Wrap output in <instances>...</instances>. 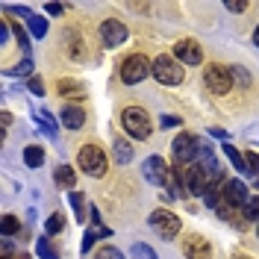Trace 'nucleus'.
<instances>
[{
	"label": "nucleus",
	"instance_id": "nucleus-1",
	"mask_svg": "<svg viewBox=\"0 0 259 259\" xmlns=\"http://www.w3.org/2000/svg\"><path fill=\"white\" fill-rule=\"evenodd\" d=\"M121 124H124V130H127V136H133V139H139V142H145V139H150V118H147L145 109H139V106H127L124 112H121Z\"/></svg>",
	"mask_w": 259,
	"mask_h": 259
},
{
	"label": "nucleus",
	"instance_id": "nucleus-2",
	"mask_svg": "<svg viewBox=\"0 0 259 259\" xmlns=\"http://www.w3.org/2000/svg\"><path fill=\"white\" fill-rule=\"evenodd\" d=\"M77 162H80V171H85L89 177H103L109 162H106V153L97 145H82L80 153H77Z\"/></svg>",
	"mask_w": 259,
	"mask_h": 259
},
{
	"label": "nucleus",
	"instance_id": "nucleus-3",
	"mask_svg": "<svg viewBox=\"0 0 259 259\" xmlns=\"http://www.w3.org/2000/svg\"><path fill=\"white\" fill-rule=\"evenodd\" d=\"M147 74H153V62H147L145 53H133L121 62V80L127 85H139Z\"/></svg>",
	"mask_w": 259,
	"mask_h": 259
},
{
	"label": "nucleus",
	"instance_id": "nucleus-4",
	"mask_svg": "<svg viewBox=\"0 0 259 259\" xmlns=\"http://www.w3.org/2000/svg\"><path fill=\"white\" fill-rule=\"evenodd\" d=\"M153 77L162 82V85H180L183 77H186V68L174 59V56H159L153 62Z\"/></svg>",
	"mask_w": 259,
	"mask_h": 259
},
{
	"label": "nucleus",
	"instance_id": "nucleus-5",
	"mask_svg": "<svg viewBox=\"0 0 259 259\" xmlns=\"http://www.w3.org/2000/svg\"><path fill=\"white\" fill-rule=\"evenodd\" d=\"M203 82L209 85V92H215V95H227L233 89V71L227 65L212 62L203 68Z\"/></svg>",
	"mask_w": 259,
	"mask_h": 259
},
{
	"label": "nucleus",
	"instance_id": "nucleus-6",
	"mask_svg": "<svg viewBox=\"0 0 259 259\" xmlns=\"http://www.w3.org/2000/svg\"><path fill=\"white\" fill-rule=\"evenodd\" d=\"M171 150H174L177 165H192V162H197L200 142H197V136H194V133H180L177 139H174V145H171Z\"/></svg>",
	"mask_w": 259,
	"mask_h": 259
},
{
	"label": "nucleus",
	"instance_id": "nucleus-7",
	"mask_svg": "<svg viewBox=\"0 0 259 259\" xmlns=\"http://www.w3.org/2000/svg\"><path fill=\"white\" fill-rule=\"evenodd\" d=\"M147 221H150V227L159 233L162 239H168V242H171V239L180 233V218L171 209H153Z\"/></svg>",
	"mask_w": 259,
	"mask_h": 259
},
{
	"label": "nucleus",
	"instance_id": "nucleus-8",
	"mask_svg": "<svg viewBox=\"0 0 259 259\" xmlns=\"http://www.w3.org/2000/svg\"><path fill=\"white\" fill-rule=\"evenodd\" d=\"M142 174H145V180L150 183V186H156V189L168 186V180H171L168 162L162 159V156H147L145 165H142Z\"/></svg>",
	"mask_w": 259,
	"mask_h": 259
},
{
	"label": "nucleus",
	"instance_id": "nucleus-9",
	"mask_svg": "<svg viewBox=\"0 0 259 259\" xmlns=\"http://www.w3.org/2000/svg\"><path fill=\"white\" fill-rule=\"evenodd\" d=\"M100 41H103L106 48H121V45L127 41V27H124L121 21H115V18H106V21L100 24Z\"/></svg>",
	"mask_w": 259,
	"mask_h": 259
},
{
	"label": "nucleus",
	"instance_id": "nucleus-10",
	"mask_svg": "<svg viewBox=\"0 0 259 259\" xmlns=\"http://www.w3.org/2000/svg\"><path fill=\"white\" fill-rule=\"evenodd\" d=\"M174 59L180 65H200L203 62V50H200V45L194 38H180L174 45Z\"/></svg>",
	"mask_w": 259,
	"mask_h": 259
},
{
	"label": "nucleus",
	"instance_id": "nucleus-11",
	"mask_svg": "<svg viewBox=\"0 0 259 259\" xmlns=\"http://www.w3.org/2000/svg\"><path fill=\"white\" fill-rule=\"evenodd\" d=\"M183 253H186V259H212V247L203 236L192 233L186 239V244H183Z\"/></svg>",
	"mask_w": 259,
	"mask_h": 259
},
{
	"label": "nucleus",
	"instance_id": "nucleus-12",
	"mask_svg": "<svg viewBox=\"0 0 259 259\" xmlns=\"http://www.w3.org/2000/svg\"><path fill=\"white\" fill-rule=\"evenodd\" d=\"M224 203L230 206H244L250 197H247V186H244L242 180H224Z\"/></svg>",
	"mask_w": 259,
	"mask_h": 259
},
{
	"label": "nucleus",
	"instance_id": "nucleus-13",
	"mask_svg": "<svg viewBox=\"0 0 259 259\" xmlns=\"http://www.w3.org/2000/svg\"><path fill=\"white\" fill-rule=\"evenodd\" d=\"M59 121H62L65 130H80L85 124V112H82L80 106H71V103H65L62 112H59Z\"/></svg>",
	"mask_w": 259,
	"mask_h": 259
},
{
	"label": "nucleus",
	"instance_id": "nucleus-14",
	"mask_svg": "<svg viewBox=\"0 0 259 259\" xmlns=\"http://www.w3.org/2000/svg\"><path fill=\"white\" fill-rule=\"evenodd\" d=\"M65 48H68V56L71 59H85V45H82V38H80V32L77 30H68L65 32Z\"/></svg>",
	"mask_w": 259,
	"mask_h": 259
},
{
	"label": "nucleus",
	"instance_id": "nucleus-15",
	"mask_svg": "<svg viewBox=\"0 0 259 259\" xmlns=\"http://www.w3.org/2000/svg\"><path fill=\"white\" fill-rule=\"evenodd\" d=\"M53 180H56L59 189H74V186H77V174H74L71 165H59V168L53 171Z\"/></svg>",
	"mask_w": 259,
	"mask_h": 259
},
{
	"label": "nucleus",
	"instance_id": "nucleus-16",
	"mask_svg": "<svg viewBox=\"0 0 259 259\" xmlns=\"http://www.w3.org/2000/svg\"><path fill=\"white\" fill-rule=\"evenodd\" d=\"M112 150H115V162H121V165L133 162V145H130L127 139L115 136V139H112Z\"/></svg>",
	"mask_w": 259,
	"mask_h": 259
},
{
	"label": "nucleus",
	"instance_id": "nucleus-17",
	"mask_svg": "<svg viewBox=\"0 0 259 259\" xmlns=\"http://www.w3.org/2000/svg\"><path fill=\"white\" fill-rule=\"evenodd\" d=\"M56 92L62 97H85V85L77 80H59L56 82Z\"/></svg>",
	"mask_w": 259,
	"mask_h": 259
},
{
	"label": "nucleus",
	"instance_id": "nucleus-18",
	"mask_svg": "<svg viewBox=\"0 0 259 259\" xmlns=\"http://www.w3.org/2000/svg\"><path fill=\"white\" fill-rule=\"evenodd\" d=\"M24 162H27L30 168H41V165H45V150L38 145H30L24 150Z\"/></svg>",
	"mask_w": 259,
	"mask_h": 259
},
{
	"label": "nucleus",
	"instance_id": "nucleus-19",
	"mask_svg": "<svg viewBox=\"0 0 259 259\" xmlns=\"http://www.w3.org/2000/svg\"><path fill=\"white\" fill-rule=\"evenodd\" d=\"M27 27H30V32L35 38H45V35H48V21L41 15H30L27 18Z\"/></svg>",
	"mask_w": 259,
	"mask_h": 259
},
{
	"label": "nucleus",
	"instance_id": "nucleus-20",
	"mask_svg": "<svg viewBox=\"0 0 259 259\" xmlns=\"http://www.w3.org/2000/svg\"><path fill=\"white\" fill-rule=\"evenodd\" d=\"M224 153H227V159L233 162V168H236V171H247V165H244V153H239L236 147L227 145V142H224Z\"/></svg>",
	"mask_w": 259,
	"mask_h": 259
},
{
	"label": "nucleus",
	"instance_id": "nucleus-21",
	"mask_svg": "<svg viewBox=\"0 0 259 259\" xmlns=\"http://www.w3.org/2000/svg\"><path fill=\"white\" fill-rule=\"evenodd\" d=\"M0 233L9 239V236H15V233H21V221H18L15 215H3V221H0Z\"/></svg>",
	"mask_w": 259,
	"mask_h": 259
},
{
	"label": "nucleus",
	"instance_id": "nucleus-22",
	"mask_svg": "<svg viewBox=\"0 0 259 259\" xmlns=\"http://www.w3.org/2000/svg\"><path fill=\"white\" fill-rule=\"evenodd\" d=\"M35 253H38V259H59L56 247H53L48 239H38V242H35Z\"/></svg>",
	"mask_w": 259,
	"mask_h": 259
},
{
	"label": "nucleus",
	"instance_id": "nucleus-23",
	"mask_svg": "<svg viewBox=\"0 0 259 259\" xmlns=\"http://www.w3.org/2000/svg\"><path fill=\"white\" fill-rule=\"evenodd\" d=\"M130 253H133V259H156V250H153L150 244H145V242H136Z\"/></svg>",
	"mask_w": 259,
	"mask_h": 259
},
{
	"label": "nucleus",
	"instance_id": "nucleus-24",
	"mask_svg": "<svg viewBox=\"0 0 259 259\" xmlns=\"http://www.w3.org/2000/svg\"><path fill=\"white\" fill-rule=\"evenodd\" d=\"M244 165H247V174L259 180V153L256 150H247L244 153Z\"/></svg>",
	"mask_w": 259,
	"mask_h": 259
},
{
	"label": "nucleus",
	"instance_id": "nucleus-25",
	"mask_svg": "<svg viewBox=\"0 0 259 259\" xmlns=\"http://www.w3.org/2000/svg\"><path fill=\"white\" fill-rule=\"evenodd\" d=\"M62 227H65V218L56 212V215H50L48 218V224H45V233L48 236H56V233H62Z\"/></svg>",
	"mask_w": 259,
	"mask_h": 259
},
{
	"label": "nucleus",
	"instance_id": "nucleus-26",
	"mask_svg": "<svg viewBox=\"0 0 259 259\" xmlns=\"http://www.w3.org/2000/svg\"><path fill=\"white\" fill-rule=\"evenodd\" d=\"M35 118H38V124L48 130V136H56V121H53V115L48 112V109H41V112H35Z\"/></svg>",
	"mask_w": 259,
	"mask_h": 259
},
{
	"label": "nucleus",
	"instance_id": "nucleus-27",
	"mask_svg": "<svg viewBox=\"0 0 259 259\" xmlns=\"http://www.w3.org/2000/svg\"><path fill=\"white\" fill-rule=\"evenodd\" d=\"M9 27H12V32H15V38H18V45L24 50H30V35H27V30L18 24V21H9Z\"/></svg>",
	"mask_w": 259,
	"mask_h": 259
},
{
	"label": "nucleus",
	"instance_id": "nucleus-28",
	"mask_svg": "<svg viewBox=\"0 0 259 259\" xmlns=\"http://www.w3.org/2000/svg\"><path fill=\"white\" fill-rule=\"evenodd\" d=\"M82 203H85V197H82L80 192H71V206H74L77 221H85V209H82Z\"/></svg>",
	"mask_w": 259,
	"mask_h": 259
},
{
	"label": "nucleus",
	"instance_id": "nucleus-29",
	"mask_svg": "<svg viewBox=\"0 0 259 259\" xmlns=\"http://www.w3.org/2000/svg\"><path fill=\"white\" fill-rule=\"evenodd\" d=\"M244 218H247V221H259V194L244 203Z\"/></svg>",
	"mask_w": 259,
	"mask_h": 259
},
{
	"label": "nucleus",
	"instance_id": "nucleus-30",
	"mask_svg": "<svg viewBox=\"0 0 259 259\" xmlns=\"http://www.w3.org/2000/svg\"><path fill=\"white\" fill-rule=\"evenodd\" d=\"M95 259H124V253H121L118 247H100Z\"/></svg>",
	"mask_w": 259,
	"mask_h": 259
},
{
	"label": "nucleus",
	"instance_id": "nucleus-31",
	"mask_svg": "<svg viewBox=\"0 0 259 259\" xmlns=\"http://www.w3.org/2000/svg\"><path fill=\"white\" fill-rule=\"evenodd\" d=\"M32 71V59H24V62H18L15 68H9V74L12 77H21V74H30Z\"/></svg>",
	"mask_w": 259,
	"mask_h": 259
},
{
	"label": "nucleus",
	"instance_id": "nucleus-32",
	"mask_svg": "<svg viewBox=\"0 0 259 259\" xmlns=\"http://www.w3.org/2000/svg\"><path fill=\"white\" fill-rule=\"evenodd\" d=\"M30 92L41 97V95H45V82L38 80V77H30Z\"/></svg>",
	"mask_w": 259,
	"mask_h": 259
},
{
	"label": "nucleus",
	"instance_id": "nucleus-33",
	"mask_svg": "<svg viewBox=\"0 0 259 259\" xmlns=\"http://www.w3.org/2000/svg\"><path fill=\"white\" fill-rule=\"evenodd\" d=\"M224 6H227V12H244L247 9V3H242V0H227Z\"/></svg>",
	"mask_w": 259,
	"mask_h": 259
},
{
	"label": "nucleus",
	"instance_id": "nucleus-34",
	"mask_svg": "<svg viewBox=\"0 0 259 259\" xmlns=\"http://www.w3.org/2000/svg\"><path fill=\"white\" fill-rule=\"evenodd\" d=\"M6 9H9V12H15V15H24V18H30V15H32L27 6H6Z\"/></svg>",
	"mask_w": 259,
	"mask_h": 259
},
{
	"label": "nucleus",
	"instance_id": "nucleus-35",
	"mask_svg": "<svg viewBox=\"0 0 259 259\" xmlns=\"http://www.w3.org/2000/svg\"><path fill=\"white\" fill-rule=\"evenodd\" d=\"M177 124H180L177 115H165V118H162V127H177Z\"/></svg>",
	"mask_w": 259,
	"mask_h": 259
},
{
	"label": "nucleus",
	"instance_id": "nucleus-36",
	"mask_svg": "<svg viewBox=\"0 0 259 259\" xmlns=\"http://www.w3.org/2000/svg\"><path fill=\"white\" fill-rule=\"evenodd\" d=\"M48 15H62V3H48Z\"/></svg>",
	"mask_w": 259,
	"mask_h": 259
},
{
	"label": "nucleus",
	"instance_id": "nucleus-37",
	"mask_svg": "<svg viewBox=\"0 0 259 259\" xmlns=\"http://www.w3.org/2000/svg\"><path fill=\"white\" fill-rule=\"evenodd\" d=\"M95 233H92V230H89V233H85V239H82V250H89V247H92V244H95Z\"/></svg>",
	"mask_w": 259,
	"mask_h": 259
},
{
	"label": "nucleus",
	"instance_id": "nucleus-38",
	"mask_svg": "<svg viewBox=\"0 0 259 259\" xmlns=\"http://www.w3.org/2000/svg\"><path fill=\"white\" fill-rule=\"evenodd\" d=\"M253 45H256V48H259V27H256V30H253Z\"/></svg>",
	"mask_w": 259,
	"mask_h": 259
},
{
	"label": "nucleus",
	"instance_id": "nucleus-39",
	"mask_svg": "<svg viewBox=\"0 0 259 259\" xmlns=\"http://www.w3.org/2000/svg\"><path fill=\"white\" fill-rule=\"evenodd\" d=\"M233 259H250V256H244V253H236V256H233Z\"/></svg>",
	"mask_w": 259,
	"mask_h": 259
},
{
	"label": "nucleus",
	"instance_id": "nucleus-40",
	"mask_svg": "<svg viewBox=\"0 0 259 259\" xmlns=\"http://www.w3.org/2000/svg\"><path fill=\"white\" fill-rule=\"evenodd\" d=\"M3 259H12V253H3Z\"/></svg>",
	"mask_w": 259,
	"mask_h": 259
}]
</instances>
